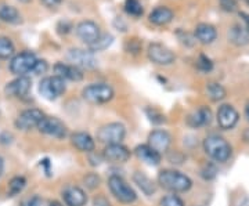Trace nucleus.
I'll use <instances>...</instances> for the list:
<instances>
[{
	"label": "nucleus",
	"instance_id": "1",
	"mask_svg": "<svg viewBox=\"0 0 249 206\" xmlns=\"http://www.w3.org/2000/svg\"><path fill=\"white\" fill-rule=\"evenodd\" d=\"M158 184L162 189H168L170 192H187L193 187V180L187 174L175 169H165L158 174Z\"/></svg>",
	"mask_w": 249,
	"mask_h": 206
},
{
	"label": "nucleus",
	"instance_id": "2",
	"mask_svg": "<svg viewBox=\"0 0 249 206\" xmlns=\"http://www.w3.org/2000/svg\"><path fill=\"white\" fill-rule=\"evenodd\" d=\"M204 150L211 159L219 163L227 162L231 156V145L224 137L219 135L208 136L204 140Z\"/></svg>",
	"mask_w": 249,
	"mask_h": 206
},
{
	"label": "nucleus",
	"instance_id": "3",
	"mask_svg": "<svg viewBox=\"0 0 249 206\" xmlns=\"http://www.w3.org/2000/svg\"><path fill=\"white\" fill-rule=\"evenodd\" d=\"M115 96V90L108 83H91L82 90V99L89 104H107Z\"/></svg>",
	"mask_w": 249,
	"mask_h": 206
},
{
	"label": "nucleus",
	"instance_id": "4",
	"mask_svg": "<svg viewBox=\"0 0 249 206\" xmlns=\"http://www.w3.org/2000/svg\"><path fill=\"white\" fill-rule=\"evenodd\" d=\"M108 189L116 201H119L121 204L130 205V204L137 201V194H136L133 187L121 176L112 174L108 179Z\"/></svg>",
	"mask_w": 249,
	"mask_h": 206
},
{
	"label": "nucleus",
	"instance_id": "5",
	"mask_svg": "<svg viewBox=\"0 0 249 206\" xmlns=\"http://www.w3.org/2000/svg\"><path fill=\"white\" fill-rule=\"evenodd\" d=\"M37 60L39 58L34 53L22 52V53L16 54L10 60L9 69L16 76H27L28 73L34 72V68H35Z\"/></svg>",
	"mask_w": 249,
	"mask_h": 206
},
{
	"label": "nucleus",
	"instance_id": "6",
	"mask_svg": "<svg viewBox=\"0 0 249 206\" xmlns=\"http://www.w3.org/2000/svg\"><path fill=\"white\" fill-rule=\"evenodd\" d=\"M67 90V85H65V81L57 76V75H53V76H47V78H43L40 83H39V93L43 99L49 100V101H54L58 97H61L62 94L65 93Z\"/></svg>",
	"mask_w": 249,
	"mask_h": 206
},
{
	"label": "nucleus",
	"instance_id": "7",
	"mask_svg": "<svg viewBox=\"0 0 249 206\" xmlns=\"http://www.w3.org/2000/svg\"><path fill=\"white\" fill-rule=\"evenodd\" d=\"M124 136H126V127L119 122H111L98 129L97 140L106 145L121 144L124 140Z\"/></svg>",
	"mask_w": 249,
	"mask_h": 206
},
{
	"label": "nucleus",
	"instance_id": "8",
	"mask_svg": "<svg viewBox=\"0 0 249 206\" xmlns=\"http://www.w3.org/2000/svg\"><path fill=\"white\" fill-rule=\"evenodd\" d=\"M67 60L79 69H94L97 67V58L90 50L71 49L67 53Z\"/></svg>",
	"mask_w": 249,
	"mask_h": 206
},
{
	"label": "nucleus",
	"instance_id": "9",
	"mask_svg": "<svg viewBox=\"0 0 249 206\" xmlns=\"http://www.w3.org/2000/svg\"><path fill=\"white\" fill-rule=\"evenodd\" d=\"M40 133L46 136L54 137L57 140H62L68 135V129L67 125L62 122L61 119L55 117H45L42 119V122L36 127Z\"/></svg>",
	"mask_w": 249,
	"mask_h": 206
},
{
	"label": "nucleus",
	"instance_id": "10",
	"mask_svg": "<svg viewBox=\"0 0 249 206\" xmlns=\"http://www.w3.org/2000/svg\"><path fill=\"white\" fill-rule=\"evenodd\" d=\"M43 118H45V114L40 109H37V108H29V109L22 111L18 115L16 122H14V125L19 130L28 132V130H32V129L37 127Z\"/></svg>",
	"mask_w": 249,
	"mask_h": 206
},
{
	"label": "nucleus",
	"instance_id": "11",
	"mask_svg": "<svg viewBox=\"0 0 249 206\" xmlns=\"http://www.w3.org/2000/svg\"><path fill=\"white\" fill-rule=\"evenodd\" d=\"M147 54H148V58L151 63L162 65V67L170 65L176 60V55L172 53L166 46L160 45V43H151L148 46Z\"/></svg>",
	"mask_w": 249,
	"mask_h": 206
},
{
	"label": "nucleus",
	"instance_id": "12",
	"mask_svg": "<svg viewBox=\"0 0 249 206\" xmlns=\"http://www.w3.org/2000/svg\"><path fill=\"white\" fill-rule=\"evenodd\" d=\"M75 32H76V36L79 37L80 40L88 46H91L93 43H96L98 40V37L101 36L100 27L96 22H93L90 19L80 21L79 24L76 25V28H75Z\"/></svg>",
	"mask_w": 249,
	"mask_h": 206
},
{
	"label": "nucleus",
	"instance_id": "13",
	"mask_svg": "<svg viewBox=\"0 0 249 206\" xmlns=\"http://www.w3.org/2000/svg\"><path fill=\"white\" fill-rule=\"evenodd\" d=\"M32 89V81L28 76H17L14 81L9 82L4 87V93L9 97L22 99L27 97Z\"/></svg>",
	"mask_w": 249,
	"mask_h": 206
},
{
	"label": "nucleus",
	"instance_id": "14",
	"mask_svg": "<svg viewBox=\"0 0 249 206\" xmlns=\"http://www.w3.org/2000/svg\"><path fill=\"white\" fill-rule=\"evenodd\" d=\"M132 151L124 144H109L103 151V159L111 163H124L130 159Z\"/></svg>",
	"mask_w": 249,
	"mask_h": 206
},
{
	"label": "nucleus",
	"instance_id": "15",
	"mask_svg": "<svg viewBox=\"0 0 249 206\" xmlns=\"http://www.w3.org/2000/svg\"><path fill=\"white\" fill-rule=\"evenodd\" d=\"M216 119H217V125L220 126V129H223V130H231L232 127L238 123L240 115H238L237 109L232 105L223 104L222 107H219V109H217Z\"/></svg>",
	"mask_w": 249,
	"mask_h": 206
},
{
	"label": "nucleus",
	"instance_id": "16",
	"mask_svg": "<svg viewBox=\"0 0 249 206\" xmlns=\"http://www.w3.org/2000/svg\"><path fill=\"white\" fill-rule=\"evenodd\" d=\"M148 145L151 147L152 150H155L157 153H160V155L163 153H168L170 144H172V136L166 132V130H154L148 136Z\"/></svg>",
	"mask_w": 249,
	"mask_h": 206
},
{
	"label": "nucleus",
	"instance_id": "17",
	"mask_svg": "<svg viewBox=\"0 0 249 206\" xmlns=\"http://www.w3.org/2000/svg\"><path fill=\"white\" fill-rule=\"evenodd\" d=\"M62 201L65 206H86L88 195L78 186H68L62 191Z\"/></svg>",
	"mask_w": 249,
	"mask_h": 206
},
{
	"label": "nucleus",
	"instance_id": "18",
	"mask_svg": "<svg viewBox=\"0 0 249 206\" xmlns=\"http://www.w3.org/2000/svg\"><path fill=\"white\" fill-rule=\"evenodd\" d=\"M134 154L140 161L144 162L148 166H158L160 161H162V155L160 153H157L155 150H152L148 144L137 145L136 150H134Z\"/></svg>",
	"mask_w": 249,
	"mask_h": 206
},
{
	"label": "nucleus",
	"instance_id": "19",
	"mask_svg": "<svg viewBox=\"0 0 249 206\" xmlns=\"http://www.w3.org/2000/svg\"><path fill=\"white\" fill-rule=\"evenodd\" d=\"M71 144L79 153L90 154L93 153L94 148H96L94 138L86 132H75L71 136Z\"/></svg>",
	"mask_w": 249,
	"mask_h": 206
},
{
	"label": "nucleus",
	"instance_id": "20",
	"mask_svg": "<svg viewBox=\"0 0 249 206\" xmlns=\"http://www.w3.org/2000/svg\"><path fill=\"white\" fill-rule=\"evenodd\" d=\"M54 72L57 76L62 78L64 81L80 82L83 79V72L79 68L73 67L71 64L57 63L54 65Z\"/></svg>",
	"mask_w": 249,
	"mask_h": 206
},
{
	"label": "nucleus",
	"instance_id": "21",
	"mask_svg": "<svg viewBox=\"0 0 249 206\" xmlns=\"http://www.w3.org/2000/svg\"><path fill=\"white\" fill-rule=\"evenodd\" d=\"M212 122V111L208 107H201L196 109L193 114H190L187 118V123L188 126L198 129L202 126L209 125Z\"/></svg>",
	"mask_w": 249,
	"mask_h": 206
},
{
	"label": "nucleus",
	"instance_id": "22",
	"mask_svg": "<svg viewBox=\"0 0 249 206\" xmlns=\"http://www.w3.org/2000/svg\"><path fill=\"white\" fill-rule=\"evenodd\" d=\"M194 35H196V39H198V42H201L202 45H211L216 40L217 32H216L213 25L206 24V22H201L196 27Z\"/></svg>",
	"mask_w": 249,
	"mask_h": 206
},
{
	"label": "nucleus",
	"instance_id": "23",
	"mask_svg": "<svg viewBox=\"0 0 249 206\" xmlns=\"http://www.w3.org/2000/svg\"><path fill=\"white\" fill-rule=\"evenodd\" d=\"M173 11L168 7H165V6H160V7H157V9H154L150 13V16H148V19H150V22L154 24V25H158V27H163V25H166V24H169L170 21L173 19Z\"/></svg>",
	"mask_w": 249,
	"mask_h": 206
},
{
	"label": "nucleus",
	"instance_id": "24",
	"mask_svg": "<svg viewBox=\"0 0 249 206\" xmlns=\"http://www.w3.org/2000/svg\"><path fill=\"white\" fill-rule=\"evenodd\" d=\"M133 181L134 184L142 189V194L147 195V197H150V195L157 192V184L147 174H144L142 172H134Z\"/></svg>",
	"mask_w": 249,
	"mask_h": 206
},
{
	"label": "nucleus",
	"instance_id": "25",
	"mask_svg": "<svg viewBox=\"0 0 249 206\" xmlns=\"http://www.w3.org/2000/svg\"><path fill=\"white\" fill-rule=\"evenodd\" d=\"M229 40L235 46H247L249 45V32L241 25H232L229 29Z\"/></svg>",
	"mask_w": 249,
	"mask_h": 206
},
{
	"label": "nucleus",
	"instance_id": "26",
	"mask_svg": "<svg viewBox=\"0 0 249 206\" xmlns=\"http://www.w3.org/2000/svg\"><path fill=\"white\" fill-rule=\"evenodd\" d=\"M0 19L6 24H11V25H17L22 21L19 11L16 7L7 6V4L0 6Z\"/></svg>",
	"mask_w": 249,
	"mask_h": 206
},
{
	"label": "nucleus",
	"instance_id": "27",
	"mask_svg": "<svg viewBox=\"0 0 249 206\" xmlns=\"http://www.w3.org/2000/svg\"><path fill=\"white\" fill-rule=\"evenodd\" d=\"M205 91H206V96L208 99L213 103H219L222 100L226 99V94L227 91L223 87V85H220L219 82H209L206 83V87H205Z\"/></svg>",
	"mask_w": 249,
	"mask_h": 206
},
{
	"label": "nucleus",
	"instance_id": "28",
	"mask_svg": "<svg viewBox=\"0 0 249 206\" xmlns=\"http://www.w3.org/2000/svg\"><path fill=\"white\" fill-rule=\"evenodd\" d=\"M27 186V179L24 176H14L9 181L7 186V195L9 197H17L19 195Z\"/></svg>",
	"mask_w": 249,
	"mask_h": 206
},
{
	"label": "nucleus",
	"instance_id": "29",
	"mask_svg": "<svg viewBox=\"0 0 249 206\" xmlns=\"http://www.w3.org/2000/svg\"><path fill=\"white\" fill-rule=\"evenodd\" d=\"M16 47L7 36H0V60H9L14 55Z\"/></svg>",
	"mask_w": 249,
	"mask_h": 206
},
{
	"label": "nucleus",
	"instance_id": "30",
	"mask_svg": "<svg viewBox=\"0 0 249 206\" xmlns=\"http://www.w3.org/2000/svg\"><path fill=\"white\" fill-rule=\"evenodd\" d=\"M124 11L129 16L140 17L142 14V4L140 3V0H126L124 1Z\"/></svg>",
	"mask_w": 249,
	"mask_h": 206
},
{
	"label": "nucleus",
	"instance_id": "31",
	"mask_svg": "<svg viewBox=\"0 0 249 206\" xmlns=\"http://www.w3.org/2000/svg\"><path fill=\"white\" fill-rule=\"evenodd\" d=\"M112 40H114V37L111 35H101L98 37V40L96 43H93L90 47V52H101V50H106L108 46H111L112 43Z\"/></svg>",
	"mask_w": 249,
	"mask_h": 206
},
{
	"label": "nucleus",
	"instance_id": "32",
	"mask_svg": "<svg viewBox=\"0 0 249 206\" xmlns=\"http://www.w3.org/2000/svg\"><path fill=\"white\" fill-rule=\"evenodd\" d=\"M160 206H184V202L176 194H169L160 199Z\"/></svg>",
	"mask_w": 249,
	"mask_h": 206
},
{
	"label": "nucleus",
	"instance_id": "33",
	"mask_svg": "<svg viewBox=\"0 0 249 206\" xmlns=\"http://www.w3.org/2000/svg\"><path fill=\"white\" fill-rule=\"evenodd\" d=\"M145 112H147L148 119L151 120L152 123H155V125H160V123H165L166 122L165 115H162L160 111H157L155 108H147Z\"/></svg>",
	"mask_w": 249,
	"mask_h": 206
},
{
	"label": "nucleus",
	"instance_id": "34",
	"mask_svg": "<svg viewBox=\"0 0 249 206\" xmlns=\"http://www.w3.org/2000/svg\"><path fill=\"white\" fill-rule=\"evenodd\" d=\"M124 50L127 53L132 54H139L142 52V42L136 37H132V39H127L126 43H124Z\"/></svg>",
	"mask_w": 249,
	"mask_h": 206
},
{
	"label": "nucleus",
	"instance_id": "35",
	"mask_svg": "<svg viewBox=\"0 0 249 206\" xmlns=\"http://www.w3.org/2000/svg\"><path fill=\"white\" fill-rule=\"evenodd\" d=\"M196 68L202 72H211L212 68H213V63L205 54H201L199 58H198V61H196Z\"/></svg>",
	"mask_w": 249,
	"mask_h": 206
},
{
	"label": "nucleus",
	"instance_id": "36",
	"mask_svg": "<svg viewBox=\"0 0 249 206\" xmlns=\"http://www.w3.org/2000/svg\"><path fill=\"white\" fill-rule=\"evenodd\" d=\"M83 183L86 184V187L89 189H94L100 186V177L96 173H89L83 177Z\"/></svg>",
	"mask_w": 249,
	"mask_h": 206
},
{
	"label": "nucleus",
	"instance_id": "37",
	"mask_svg": "<svg viewBox=\"0 0 249 206\" xmlns=\"http://www.w3.org/2000/svg\"><path fill=\"white\" fill-rule=\"evenodd\" d=\"M219 4L227 13H234L237 10V7H238L237 0H219Z\"/></svg>",
	"mask_w": 249,
	"mask_h": 206
},
{
	"label": "nucleus",
	"instance_id": "38",
	"mask_svg": "<svg viewBox=\"0 0 249 206\" xmlns=\"http://www.w3.org/2000/svg\"><path fill=\"white\" fill-rule=\"evenodd\" d=\"M49 69V64L46 63L45 60H37L35 68H34V73L35 75H42V73H46Z\"/></svg>",
	"mask_w": 249,
	"mask_h": 206
},
{
	"label": "nucleus",
	"instance_id": "39",
	"mask_svg": "<svg viewBox=\"0 0 249 206\" xmlns=\"http://www.w3.org/2000/svg\"><path fill=\"white\" fill-rule=\"evenodd\" d=\"M201 174H202V177L206 180L213 179L214 176H216V169H214L212 165H206L204 169L201 171Z\"/></svg>",
	"mask_w": 249,
	"mask_h": 206
},
{
	"label": "nucleus",
	"instance_id": "40",
	"mask_svg": "<svg viewBox=\"0 0 249 206\" xmlns=\"http://www.w3.org/2000/svg\"><path fill=\"white\" fill-rule=\"evenodd\" d=\"M42 205V199L35 195V197L32 198H28L25 199L24 202H22V206H40Z\"/></svg>",
	"mask_w": 249,
	"mask_h": 206
},
{
	"label": "nucleus",
	"instance_id": "41",
	"mask_svg": "<svg viewBox=\"0 0 249 206\" xmlns=\"http://www.w3.org/2000/svg\"><path fill=\"white\" fill-rule=\"evenodd\" d=\"M40 1H42V4L46 6L47 9H55L57 6L61 4L62 0H40Z\"/></svg>",
	"mask_w": 249,
	"mask_h": 206
},
{
	"label": "nucleus",
	"instance_id": "42",
	"mask_svg": "<svg viewBox=\"0 0 249 206\" xmlns=\"http://www.w3.org/2000/svg\"><path fill=\"white\" fill-rule=\"evenodd\" d=\"M93 206H111L108 202L107 198L104 197H96L93 199Z\"/></svg>",
	"mask_w": 249,
	"mask_h": 206
},
{
	"label": "nucleus",
	"instance_id": "43",
	"mask_svg": "<svg viewBox=\"0 0 249 206\" xmlns=\"http://www.w3.org/2000/svg\"><path fill=\"white\" fill-rule=\"evenodd\" d=\"M3 171H4V161H3V158L0 156V176L3 174Z\"/></svg>",
	"mask_w": 249,
	"mask_h": 206
},
{
	"label": "nucleus",
	"instance_id": "44",
	"mask_svg": "<svg viewBox=\"0 0 249 206\" xmlns=\"http://www.w3.org/2000/svg\"><path fill=\"white\" fill-rule=\"evenodd\" d=\"M245 117H247V119L249 120V101L247 103V107H245Z\"/></svg>",
	"mask_w": 249,
	"mask_h": 206
},
{
	"label": "nucleus",
	"instance_id": "45",
	"mask_svg": "<svg viewBox=\"0 0 249 206\" xmlns=\"http://www.w3.org/2000/svg\"><path fill=\"white\" fill-rule=\"evenodd\" d=\"M50 206H61L58 202H50Z\"/></svg>",
	"mask_w": 249,
	"mask_h": 206
},
{
	"label": "nucleus",
	"instance_id": "46",
	"mask_svg": "<svg viewBox=\"0 0 249 206\" xmlns=\"http://www.w3.org/2000/svg\"><path fill=\"white\" fill-rule=\"evenodd\" d=\"M248 32H249V19H248Z\"/></svg>",
	"mask_w": 249,
	"mask_h": 206
}]
</instances>
